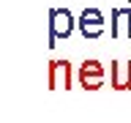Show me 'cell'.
<instances>
[{"label": "cell", "instance_id": "obj_1", "mask_svg": "<svg viewBox=\"0 0 131 123\" xmlns=\"http://www.w3.org/2000/svg\"><path fill=\"white\" fill-rule=\"evenodd\" d=\"M98 79H101V68L90 60V63L82 68V82H85V88H98Z\"/></svg>", "mask_w": 131, "mask_h": 123}]
</instances>
